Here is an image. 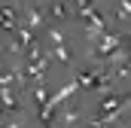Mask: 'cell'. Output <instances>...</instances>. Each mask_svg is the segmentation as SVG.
I'll list each match as a JSON object with an SVG mask.
<instances>
[{"mask_svg": "<svg viewBox=\"0 0 131 128\" xmlns=\"http://www.w3.org/2000/svg\"><path fill=\"white\" fill-rule=\"evenodd\" d=\"M52 43H55V58L67 61V58H70V52H67V43H64V37H61L58 31H52Z\"/></svg>", "mask_w": 131, "mask_h": 128, "instance_id": "1", "label": "cell"}, {"mask_svg": "<svg viewBox=\"0 0 131 128\" xmlns=\"http://www.w3.org/2000/svg\"><path fill=\"white\" fill-rule=\"evenodd\" d=\"M46 128H52V125H46Z\"/></svg>", "mask_w": 131, "mask_h": 128, "instance_id": "2", "label": "cell"}]
</instances>
